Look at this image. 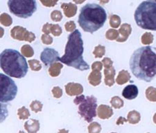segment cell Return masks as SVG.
Returning <instances> with one entry per match:
<instances>
[{"label":"cell","mask_w":156,"mask_h":133,"mask_svg":"<svg viewBox=\"0 0 156 133\" xmlns=\"http://www.w3.org/2000/svg\"><path fill=\"white\" fill-rule=\"evenodd\" d=\"M129 66L137 79L151 82L156 77V47L148 46L137 49L130 57Z\"/></svg>","instance_id":"obj_1"},{"label":"cell","mask_w":156,"mask_h":133,"mask_svg":"<svg viewBox=\"0 0 156 133\" xmlns=\"http://www.w3.org/2000/svg\"><path fill=\"white\" fill-rule=\"evenodd\" d=\"M83 41L82 35L79 30L76 29L68 36L65 53L62 57H59V61L80 70L89 69V65L83 57Z\"/></svg>","instance_id":"obj_2"},{"label":"cell","mask_w":156,"mask_h":133,"mask_svg":"<svg viewBox=\"0 0 156 133\" xmlns=\"http://www.w3.org/2000/svg\"><path fill=\"white\" fill-rule=\"evenodd\" d=\"M107 18L106 12L102 6L88 3L81 8L78 23L85 32L93 34L104 25Z\"/></svg>","instance_id":"obj_3"},{"label":"cell","mask_w":156,"mask_h":133,"mask_svg":"<svg viewBox=\"0 0 156 133\" xmlns=\"http://www.w3.org/2000/svg\"><path fill=\"white\" fill-rule=\"evenodd\" d=\"M0 65L3 71L10 77L21 79L28 71L26 59L18 50L8 49L0 56Z\"/></svg>","instance_id":"obj_4"},{"label":"cell","mask_w":156,"mask_h":133,"mask_svg":"<svg viewBox=\"0 0 156 133\" xmlns=\"http://www.w3.org/2000/svg\"><path fill=\"white\" fill-rule=\"evenodd\" d=\"M134 18L140 28L156 31V2L148 1L142 2L135 11Z\"/></svg>","instance_id":"obj_5"},{"label":"cell","mask_w":156,"mask_h":133,"mask_svg":"<svg viewBox=\"0 0 156 133\" xmlns=\"http://www.w3.org/2000/svg\"><path fill=\"white\" fill-rule=\"evenodd\" d=\"M8 5L10 13L20 18L30 17L37 8L36 0H9Z\"/></svg>","instance_id":"obj_6"},{"label":"cell","mask_w":156,"mask_h":133,"mask_svg":"<svg viewBox=\"0 0 156 133\" xmlns=\"http://www.w3.org/2000/svg\"><path fill=\"white\" fill-rule=\"evenodd\" d=\"M18 87L14 81L7 75L0 73V101L6 103L16 97Z\"/></svg>","instance_id":"obj_7"},{"label":"cell","mask_w":156,"mask_h":133,"mask_svg":"<svg viewBox=\"0 0 156 133\" xmlns=\"http://www.w3.org/2000/svg\"><path fill=\"white\" fill-rule=\"evenodd\" d=\"M97 102V100L94 96H87L78 107V113L88 123L92 122L94 117L96 116Z\"/></svg>","instance_id":"obj_8"},{"label":"cell","mask_w":156,"mask_h":133,"mask_svg":"<svg viewBox=\"0 0 156 133\" xmlns=\"http://www.w3.org/2000/svg\"><path fill=\"white\" fill-rule=\"evenodd\" d=\"M59 54L52 48H46L41 54V59L46 66L52 64L54 62L59 61Z\"/></svg>","instance_id":"obj_9"},{"label":"cell","mask_w":156,"mask_h":133,"mask_svg":"<svg viewBox=\"0 0 156 133\" xmlns=\"http://www.w3.org/2000/svg\"><path fill=\"white\" fill-rule=\"evenodd\" d=\"M138 94V89L135 84H129L123 90L122 95L127 100L135 99Z\"/></svg>","instance_id":"obj_10"},{"label":"cell","mask_w":156,"mask_h":133,"mask_svg":"<svg viewBox=\"0 0 156 133\" xmlns=\"http://www.w3.org/2000/svg\"><path fill=\"white\" fill-rule=\"evenodd\" d=\"M66 93L70 96L77 95L83 92L82 85L78 83H69L65 86Z\"/></svg>","instance_id":"obj_11"},{"label":"cell","mask_w":156,"mask_h":133,"mask_svg":"<svg viewBox=\"0 0 156 133\" xmlns=\"http://www.w3.org/2000/svg\"><path fill=\"white\" fill-rule=\"evenodd\" d=\"M24 127L28 133H37L40 130V123L39 120L30 119L25 122Z\"/></svg>","instance_id":"obj_12"},{"label":"cell","mask_w":156,"mask_h":133,"mask_svg":"<svg viewBox=\"0 0 156 133\" xmlns=\"http://www.w3.org/2000/svg\"><path fill=\"white\" fill-rule=\"evenodd\" d=\"M109 106L101 105L98 109V114L101 119H108L112 115V110L109 108Z\"/></svg>","instance_id":"obj_13"},{"label":"cell","mask_w":156,"mask_h":133,"mask_svg":"<svg viewBox=\"0 0 156 133\" xmlns=\"http://www.w3.org/2000/svg\"><path fill=\"white\" fill-rule=\"evenodd\" d=\"M140 120L139 114L136 112H131L129 114L128 116V121L129 124H137Z\"/></svg>","instance_id":"obj_14"},{"label":"cell","mask_w":156,"mask_h":133,"mask_svg":"<svg viewBox=\"0 0 156 133\" xmlns=\"http://www.w3.org/2000/svg\"><path fill=\"white\" fill-rule=\"evenodd\" d=\"M18 115L19 118L21 120H25L28 119L30 116L29 110L25 108V106H23L21 108L18 110Z\"/></svg>","instance_id":"obj_15"},{"label":"cell","mask_w":156,"mask_h":133,"mask_svg":"<svg viewBox=\"0 0 156 133\" xmlns=\"http://www.w3.org/2000/svg\"><path fill=\"white\" fill-rule=\"evenodd\" d=\"M101 125L97 122H93L88 126V130L89 133H99L101 131Z\"/></svg>","instance_id":"obj_16"},{"label":"cell","mask_w":156,"mask_h":133,"mask_svg":"<svg viewBox=\"0 0 156 133\" xmlns=\"http://www.w3.org/2000/svg\"><path fill=\"white\" fill-rule=\"evenodd\" d=\"M30 106L33 111H34L35 113H37L41 111L43 104L39 101H34L32 102Z\"/></svg>","instance_id":"obj_17"},{"label":"cell","mask_w":156,"mask_h":133,"mask_svg":"<svg viewBox=\"0 0 156 133\" xmlns=\"http://www.w3.org/2000/svg\"><path fill=\"white\" fill-rule=\"evenodd\" d=\"M52 91L54 97H55V98H60L62 95V89L59 87H54Z\"/></svg>","instance_id":"obj_18"},{"label":"cell","mask_w":156,"mask_h":133,"mask_svg":"<svg viewBox=\"0 0 156 133\" xmlns=\"http://www.w3.org/2000/svg\"><path fill=\"white\" fill-rule=\"evenodd\" d=\"M29 62L31 68H32L34 66H36L37 71H39L41 68V66L40 65V62L38 61L35 60L29 61Z\"/></svg>","instance_id":"obj_19"},{"label":"cell","mask_w":156,"mask_h":133,"mask_svg":"<svg viewBox=\"0 0 156 133\" xmlns=\"http://www.w3.org/2000/svg\"><path fill=\"white\" fill-rule=\"evenodd\" d=\"M85 99V96L83 95H80L79 96H77L75 99L74 102L75 104L78 105L81 103Z\"/></svg>","instance_id":"obj_20"},{"label":"cell","mask_w":156,"mask_h":133,"mask_svg":"<svg viewBox=\"0 0 156 133\" xmlns=\"http://www.w3.org/2000/svg\"><path fill=\"white\" fill-rule=\"evenodd\" d=\"M120 100V99H117V100H115V101H112V102H111V103H112V104H115L116 103V104L114 106H115V107H119V103H122V102H121V101H119V100ZM111 103V104H112Z\"/></svg>","instance_id":"obj_21"},{"label":"cell","mask_w":156,"mask_h":133,"mask_svg":"<svg viewBox=\"0 0 156 133\" xmlns=\"http://www.w3.org/2000/svg\"><path fill=\"white\" fill-rule=\"evenodd\" d=\"M124 122H127V120H126V119H125L124 117H123L122 120H120V118H119V119L118 120L117 122L116 123V124L117 125H119L120 124H123Z\"/></svg>","instance_id":"obj_22"},{"label":"cell","mask_w":156,"mask_h":133,"mask_svg":"<svg viewBox=\"0 0 156 133\" xmlns=\"http://www.w3.org/2000/svg\"><path fill=\"white\" fill-rule=\"evenodd\" d=\"M58 133H69V131L63 128V129H60Z\"/></svg>","instance_id":"obj_23"},{"label":"cell","mask_w":156,"mask_h":133,"mask_svg":"<svg viewBox=\"0 0 156 133\" xmlns=\"http://www.w3.org/2000/svg\"><path fill=\"white\" fill-rule=\"evenodd\" d=\"M154 123L156 124V114L155 115V116H154V119H153Z\"/></svg>","instance_id":"obj_24"},{"label":"cell","mask_w":156,"mask_h":133,"mask_svg":"<svg viewBox=\"0 0 156 133\" xmlns=\"http://www.w3.org/2000/svg\"><path fill=\"white\" fill-rule=\"evenodd\" d=\"M148 1H150V2H156V0H147Z\"/></svg>","instance_id":"obj_25"},{"label":"cell","mask_w":156,"mask_h":133,"mask_svg":"<svg viewBox=\"0 0 156 133\" xmlns=\"http://www.w3.org/2000/svg\"><path fill=\"white\" fill-rule=\"evenodd\" d=\"M19 133H25L24 132H23V131H20V132H19Z\"/></svg>","instance_id":"obj_26"},{"label":"cell","mask_w":156,"mask_h":133,"mask_svg":"<svg viewBox=\"0 0 156 133\" xmlns=\"http://www.w3.org/2000/svg\"></svg>","instance_id":"obj_27"},{"label":"cell","mask_w":156,"mask_h":133,"mask_svg":"<svg viewBox=\"0 0 156 133\" xmlns=\"http://www.w3.org/2000/svg\"></svg>","instance_id":"obj_28"}]
</instances>
